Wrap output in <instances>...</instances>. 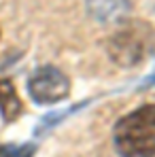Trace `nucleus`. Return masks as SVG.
Listing matches in <instances>:
<instances>
[{
	"mask_svg": "<svg viewBox=\"0 0 155 157\" xmlns=\"http://www.w3.org/2000/svg\"><path fill=\"white\" fill-rule=\"evenodd\" d=\"M121 157H155V104H145L123 115L113 130Z\"/></svg>",
	"mask_w": 155,
	"mask_h": 157,
	"instance_id": "nucleus-1",
	"label": "nucleus"
},
{
	"mask_svg": "<svg viewBox=\"0 0 155 157\" xmlns=\"http://www.w3.org/2000/svg\"><path fill=\"white\" fill-rule=\"evenodd\" d=\"M28 89H30V96L34 102L53 104V102H60L68 96L70 83H68L66 75H62L57 68L43 66V68L32 72V77L28 81Z\"/></svg>",
	"mask_w": 155,
	"mask_h": 157,
	"instance_id": "nucleus-2",
	"label": "nucleus"
},
{
	"mask_svg": "<svg viewBox=\"0 0 155 157\" xmlns=\"http://www.w3.org/2000/svg\"><path fill=\"white\" fill-rule=\"evenodd\" d=\"M0 108H2L4 121H15L24 113V104L11 81H0Z\"/></svg>",
	"mask_w": 155,
	"mask_h": 157,
	"instance_id": "nucleus-3",
	"label": "nucleus"
}]
</instances>
